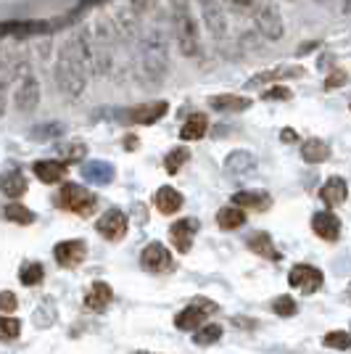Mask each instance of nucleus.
Segmentation results:
<instances>
[{
	"instance_id": "obj_31",
	"label": "nucleus",
	"mask_w": 351,
	"mask_h": 354,
	"mask_svg": "<svg viewBox=\"0 0 351 354\" xmlns=\"http://www.w3.org/2000/svg\"><path fill=\"white\" fill-rule=\"evenodd\" d=\"M217 225L222 230H238L246 225V212L238 207H225L217 212Z\"/></svg>"
},
{
	"instance_id": "obj_39",
	"label": "nucleus",
	"mask_w": 351,
	"mask_h": 354,
	"mask_svg": "<svg viewBox=\"0 0 351 354\" xmlns=\"http://www.w3.org/2000/svg\"><path fill=\"white\" fill-rule=\"evenodd\" d=\"M259 0H225V6L233 11V14H254Z\"/></svg>"
},
{
	"instance_id": "obj_44",
	"label": "nucleus",
	"mask_w": 351,
	"mask_h": 354,
	"mask_svg": "<svg viewBox=\"0 0 351 354\" xmlns=\"http://www.w3.org/2000/svg\"><path fill=\"white\" fill-rule=\"evenodd\" d=\"M45 130H35L32 138H53V135L61 133V124H43Z\"/></svg>"
},
{
	"instance_id": "obj_26",
	"label": "nucleus",
	"mask_w": 351,
	"mask_h": 354,
	"mask_svg": "<svg viewBox=\"0 0 351 354\" xmlns=\"http://www.w3.org/2000/svg\"><path fill=\"white\" fill-rule=\"evenodd\" d=\"M209 106L217 109V111H246L251 106V98L235 95V93H222V95H211Z\"/></svg>"
},
{
	"instance_id": "obj_19",
	"label": "nucleus",
	"mask_w": 351,
	"mask_h": 354,
	"mask_svg": "<svg viewBox=\"0 0 351 354\" xmlns=\"http://www.w3.org/2000/svg\"><path fill=\"white\" fill-rule=\"evenodd\" d=\"M233 204L238 209H249V212H267L269 204H272V198H269V193L267 191H238L233 196Z\"/></svg>"
},
{
	"instance_id": "obj_21",
	"label": "nucleus",
	"mask_w": 351,
	"mask_h": 354,
	"mask_svg": "<svg viewBox=\"0 0 351 354\" xmlns=\"http://www.w3.org/2000/svg\"><path fill=\"white\" fill-rule=\"evenodd\" d=\"M35 175L40 177L43 183H59V180H64L66 177V172H69V164L61 162V159H43V162H35Z\"/></svg>"
},
{
	"instance_id": "obj_7",
	"label": "nucleus",
	"mask_w": 351,
	"mask_h": 354,
	"mask_svg": "<svg viewBox=\"0 0 351 354\" xmlns=\"http://www.w3.org/2000/svg\"><path fill=\"white\" fill-rule=\"evenodd\" d=\"M14 104L21 114H30L40 104V82L32 72H21L19 85L14 90Z\"/></svg>"
},
{
	"instance_id": "obj_47",
	"label": "nucleus",
	"mask_w": 351,
	"mask_h": 354,
	"mask_svg": "<svg viewBox=\"0 0 351 354\" xmlns=\"http://www.w3.org/2000/svg\"><path fill=\"white\" fill-rule=\"evenodd\" d=\"M343 11H346V14H351V0H343Z\"/></svg>"
},
{
	"instance_id": "obj_38",
	"label": "nucleus",
	"mask_w": 351,
	"mask_h": 354,
	"mask_svg": "<svg viewBox=\"0 0 351 354\" xmlns=\"http://www.w3.org/2000/svg\"><path fill=\"white\" fill-rule=\"evenodd\" d=\"M272 312L280 315V317H291V315L298 312V304L293 301L291 296H278V299L272 301Z\"/></svg>"
},
{
	"instance_id": "obj_49",
	"label": "nucleus",
	"mask_w": 351,
	"mask_h": 354,
	"mask_svg": "<svg viewBox=\"0 0 351 354\" xmlns=\"http://www.w3.org/2000/svg\"><path fill=\"white\" fill-rule=\"evenodd\" d=\"M140 354H148V352H140Z\"/></svg>"
},
{
	"instance_id": "obj_13",
	"label": "nucleus",
	"mask_w": 351,
	"mask_h": 354,
	"mask_svg": "<svg viewBox=\"0 0 351 354\" xmlns=\"http://www.w3.org/2000/svg\"><path fill=\"white\" fill-rule=\"evenodd\" d=\"M196 233H198V220H193V217H182V220H177L169 227V238H172V243H175V249L180 254H188L191 251Z\"/></svg>"
},
{
	"instance_id": "obj_33",
	"label": "nucleus",
	"mask_w": 351,
	"mask_h": 354,
	"mask_svg": "<svg viewBox=\"0 0 351 354\" xmlns=\"http://www.w3.org/2000/svg\"><path fill=\"white\" fill-rule=\"evenodd\" d=\"M191 159V151L188 148H175V151H169L167 153V159H164V169L169 172V175H177L180 169H182V164Z\"/></svg>"
},
{
	"instance_id": "obj_27",
	"label": "nucleus",
	"mask_w": 351,
	"mask_h": 354,
	"mask_svg": "<svg viewBox=\"0 0 351 354\" xmlns=\"http://www.w3.org/2000/svg\"><path fill=\"white\" fill-rule=\"evenodd\" d=\"M225 169L230 175H246L251 169H256V159L251 153H246V151H235V153H230L225 159Z\"/></svg>"
},
{
	"instance_id": "obj_9",
	"label": "nucleus",
	"mask_w": 351,
	"mask_h": 354,
	"mask_svg": "<svg viewBox=\"0 0 351 354\" xmlns=\"http://www.w3.org/2000/svg\"><path fill=\"white\" fill-rule=\"evenodd\" d=\"M201 21L214 40L227 37V19H225V6L220 0H201Z\"/></svg>"
},
{
	"instance_id": "obj_10",
	"label": "nucleus",
	"mask_w": 351,
	"mask_h": 354,
	"mask_svg": "<svg viewBox=\"0 0 351 354\" xmlns=\"http://www.w3.org/2000/svg\"><path fill=\"white\" fill-rule=\"evenodd\" d=\"M140 265L148 272H167V270H172V254H169V249L164 243L153 241L140 254Z\"/></svg>"
},
{
	"instance_id": "obj_23",
	"label": "nucleus",
	"mask_w": 351,
	"mask_h": 354,
	"mask_svg": "<svg viewBox=\"0 0 351 354\" xmlns=\"http://www.w3.org/2000/svg\"><path fill=\"white\" fill-rule=\"evenodd\" d=\"M82 177L93 185H108L114 180V167L108 162H88L82 167Z\"/></svg>"
},
{
	"instance_id": "obj_25",
	"label": "nucleus",
	"mask_w": 351,
	"mask_h": 354,
	"mask_svg": "<svg viewBox=\"0 0 351 354\" xmlns=\"http://www.w3.org/2000/svg\"><path fill=\"white\" fill-rule=\"evenodd\" d=\"M304 69H298V66H280V69H269V72H262V74H254L249 80V88H262V85H272L275 80H288V77H301Z\"/></svg>"
},
{
	"instance_id": "obj_8",
	"label": "nucleus",
	"mask_w": 351,
	"mask_h": 354,
	"mask_svg": "<svg viewBox=\"0 0 351 354\" xmlns=\"http://www.w3.org/2000/svg\"><path fill=\"white\" fill-rule=\"evenodd\" d=\"M211 312H217V304H214V301H209V299H196L191 307H185V310L177 315L175 325L180 330H198V328L204 325L206 315H211Z\"/></svg>"
},
{
	"instance_id": "obj_45",
	"label": "nucleus",
	"mask_w": 351,
	"mask_h": 354,
	"mask_svg": "<svg viewBox=\"0 0 351 354\" xmlns=\"http://www.w3.org/2000/svg\"><path fill=\"white\" fill-rule=\"evenodd\" d=\"M280 140H283V143H296L298 135L293 133V130H283V133H280Z\"/></svg>"
},
{
	"instance_id": "obj_12",
	"label": "nucleus",
	"mask_w": 351,
	"mask_h": 354,
	"mask_svg": "<svg viewBox=\"0 0 351 354\" xmlns=\"http://www.w3.org/2000/svg\"><path fill=\"white\" fill-rule=\"evenodd\" d=\"M53 257L61 267H79L88 257V246L85 241H61L53 249Z\"/></svg>"
},
{
	"instance_id": "obj_11",
	"label": "nucleus",
	"mask_w": 351,
	"mask_h": 354,
	"mask_svg": "<svg viewBox=\"0 0 351 354\" xmlns=\"http://www.w3.org/2000/svg\"><path fill=\"white\" fill-rule=\"evenodd\" d=\"M291 286L293 288H298V291H304V294H314V291H320L322 288V272L317 267L312 265H296L291 270Z\"/></svg>"
},
{
	"instance_id": "obj_30",
	"label": "nucleus",
	"mask_w": 351,
	"mask_h": 354,
	"mask_svg": "<svg viewBox=\"0 0 351 354\" xmlns=\"http://www.w3.org/2000/svg\"><path fill=\"white\" fill-rule=\"evenodd\" d=\"M206 130H209V119L204 117V114H191L188 117V122L182 124V130H180V138L182 140H201L206 135Z\"/></svg>"
},
{
	"instance_id": "obj_40",
	"label": "nucleus",
	"mask_w": 351,
	"mask_h": 354,
	"mask_svg": "<svg viewBox=\"0 0 351 354\" xmlns=\"http://www.w3.org/2000/svg\"><path fill=\"white\" fill-rule=\"evenodd\" d=\"M61 153H64V159L61 162H77V159H82L85 156V146L82 143H72V146H64L61 148Z\"/></svg>"
},
{
	"instance_id": "obj_1",
	"label": "nucleus",
	"mask_w": 351,
	"mask_h": 354,
	"mask_svg": "<svg viewBox=\"0 0 351 354\" xmlns=\"http://www.w3.org/2000/svg\"><path fill=\"white\" fill-rule=\"evenodd\" d=\"M93 72V61L82 37H69L66 43L61 45L59 59H56V85L66 98H79L85 93L88 85V77Z\"/></svg>"
},
{
	"instance_id": "obj_41",
	"label": "nucleus",
	"mask_w": 351,
	"mask_h": 354,
	"mask_svg": "<svg viewBox=\"0 0 351 354\" xmlns=\"http://www.w3.org/2000/svg\"><path fill=\"white\" fill-rule=\"evenodd\" d=\"M346 80H349V74L343 72V69H333V72L328 74V82H325V88H341V85H346Z\"/></svg>"
},
{
	"instance_id": "obj_28",
	"label": "nucleus",
	"mask_w": 351,
	"mask_h": 354,
	"mask_svg": "<svg viewBox=\"0 0 351 354\" xmlns=\"http://www.w3.org/2000/svg\"><path fill=\"white\" fill-rule=\"evenodd\" d=\"M301 156H304V162H309V164H322L330 159V146H328L325 140H320V138H312V140H307L304 148H301Z\"/></svg>"
},
{
	"instance_id": "obj_2",
	"label": "nucleus",
	"mask_w": 351,
	"mask_h": 354,
	"mask_svg": "<svg viewBox=\"0 0 351 354\" xmlns=\"http://www.w3.org/2000/svg\"><path fill=\"white\" fill-rule=\"evenodd\" d=\"M79 37H82V43L88 48L90 61H93V72L108 77V74L114 72V66H117V24H111V19L101 14L95 16V21H93V37H90V32H82Z\"/></svg>"
},
{
	"instance_id": "obj_18",
	"label": "nucleus",
	"mask_w": 351,
	"mask_h": 354,
	"mask_svg": "<svg viewBox=\"0 0 351 354\" xmlns=\"http://www.w3.org/2000/svg\"><path fill=\"white\" fill-rule=\"evenodd\" d=\"M346 196H349V185H346V180H343V177H330V180L320 188L322 204H325V207H330V209L341 207V204L346 201Z\"/></svg>"
},
{
	"instance_id": "obj_24",
	"label": "nucleus",
	"mask_w": 351,
	"mask_h": 354,
	"mask_svg": "<svg viewBox=\"0 0 351 354\" xmlns=\"http://www.w3.org/2000/svg\"><path fill=\"white\" fill-rule=\"evenodd\" d=\"M30 191V185H27V177L21 175V172H6V175H0V193H6L8 198H21L24 193Z\"/></svg>"
},
{
	"instance_id": "obj_16",
	"label": "nucleus",
	"mask_w": 351,
	"mask_h": 354,
	"mask_svg": "<svg viewBox=\"0 0 351 354\" xmlns=\"http://www.w3.org/2000/svg\"><path fill=\"white\" fill-rule=\"evenodd\" d=\"M167 109H169L167 101H151V104L130 109V111H127V119H130L132 124H153V122H159V119L167 114Z\"/></svg>"
},
{
	"instance_id": "obj_15",
	"label": "nucleus",
	"mask_w": 351,
	"mask_h": 354,
	"mask_svg": "<svg viewBox=\"0 0 351 354\" xmlns=\"http://www.w3.org/2000/svg\"><path fill=\"white\" fill-rule=\"evenodd\" d=\"M312 230H314L322 241L336 243L338 238H341V220H338L333 212H317V214L312 217Z\"/></svg>"
},
{
	"instance_id": "obj_3",
	"label": "nucleus",
	"mask_w": 351,
	"mask_h": 354,
	"mask_svg": "<svg viewBox=\"0 0 351 354\" xmlns=\"http://www.w3.org/2000/svg\"><path fill=\"white\" fill-rule=\"evenodd\" d=\"M140 72L151 85H161L169 74V50L164 43V32L156 27L140 37Z\"/></svg>"
},
{
	"instance_id": "obj_46",
	"label": "nucleus",
	"mask_w": 351,
	"mask_h": 354,
	"mask_svg": "<svg viewBox=\"0 0 351 354\" xmlns=\"http://www.w3.org/2000/svg\"><path fill=\"white\" fill-rule=\"evenodd\" d=\"M124 146H127V151H135V146H137V138H135V135H127V138H124Z\"/></svg>"
},
{
	"instance_id": "obj_17",
	"label": "nucleus",
	"mask_w": 351,
	"mask_h": 354,
	"mask_svg": "<svg viewBox=\"0 0 351 354\" xmlns=\"http://www.w3.org/2000/svg\"><path fill=\"white\" fill-rule=\"evenodd\" d=\"M14 74H16L14 56L0 48V117H3L6 109H8V85L14 82Z\"/></svg>"
},
{
	"instance_id": "obj_34",
	"label": "nucleus",
	"mask_w": 351,
	"mask_h": 354,
	"mask_svg": "<svg viewBox=\"0 0 351 354\" xmlns=\"http://www.w3.org/2000/svg\"><path fill=\"white\" fill-rule=\"evenodd\" d=\"M222 339V325L211 323V325H201L198 330H196V336L193 341L198 344V346H209V344H214V341Z\"/></svg>"
},
{
	"instance_id": "obj_36",
	"label": "nucleus",
	"mask_w": 351,
	"mask_h": 354,
	"mask_svg": "<svg viewBox=\"0 0 351 354\" xmlns=\"http://www.w3.org/2000/svg\"><path fill=\"white\" fill-rule=\"evenodd\" d=\"M19 333H21V323L16 317L0 315V341H14L19 339Z\"/></svg>"
},
{
	"instance_id": "obj_5",
	"label": "nucleus",
	"mask_w": 351,
	"mask_h": 354,
	"mask_svg": "<svg viewBox=\"0 0 351 354\" xmlns=\"http://www.w3.org/2000/svg\"><path fill=\"white\" fill-rule=\"evenodd\" d=\"M56 207L66 209L72 214H79V217H90L95 212V207H98V196L93 191H88L85 185L64 183L59 196H56Z\"/></svg>"
},
{
	"instance_id": "obj_48",
	"label": "nucleus",
	"mask_w": 351,
	"mask_h": 354,
	"mask_svg": "<svg viewBox=\"0 0 351 354\" xmlns=\"http://www.w3.org/2000/svg\"><path fill=\"white\" fill-rule=\"evenodd\" d=\"M317 3H322V6H330V3H333V0H317Z\"/></svg>"
},
{
	"instance_id": "obj_20",
	"label": "nucleus",
	"mask_w": 351,
	"mask_h": 354,
	"mask_svg": "<svg viewBox=\"0 0 351 354\" xmlns=\"http://www.w3.org/2000/svg\"><path fill=\"white\" fill-rule=\"evenodd\" d=\"M111 301H114V291H111L108 283H103V281L93 283L90 291L85 294V307H88L90 312H103Z\"/></svg>"
},
{
	"instance_id": "obj_4",
	"label": "nucleus",
	"mask_w": 351,
	"mask_h": 354,
	"mask_svg": "<svg viewBox=\"0 0 351 354\" xmlns=\"http://www.w3.org/2000/svg\"><path fill=\"white\" fill-rule=\"evenodd\" d=\"M172 19H175L177 45H180L182 56L196 59V56L201 53V24H198V19L193 16L191 3H188V0H175V6H172Z\"/></svg>"
},
{
	"instance_id": "obj_22",
	"label": "nucleus",
	"mask_w": 351,
	"mask_h": 354,
	"mask_svg": "<svg viewBox=\"0 0 351 354\" xmlns=\"http://www.w3.org/2000/svg\"><path fill=\"white\" fill-rule=\"evenodd\" d=\"M153 204H156V209H159L161 214H175L182 207V196L172 185H161L159 191H156V196H153Z\"/></svg>"
},
{
	"instance_id": "obj_14",
	"label": "nucleus",
	"mask_w": 351,
	"mask_h": 354,
	"mask_svg": "<svg viewBox=\"0 0 351 354\" xmlns=\"http://www.w3.org/2000/svg\"><path fill=\"white\" fill-rule=\"evenodd\" d=\"M95 227H98V233L106 241H122L124 233H127V217L119 209H111V212H106L101 220H98Z\"/></svg>"
},
{
	"instance_id": "obj_6",
	"label": "nucleus",
	"mask_w": 351,
	"mask_h": 354,
	"mask_svg": "<svg viewBox=\"0 0 351 354\" xmlns=\"http://www.w3.org/2000/svg\"><path fill=\"white\" fill-rule=\"evenodd\" d=\"M254 21H256V30L262 32V37L269 43H278L283 32H285L283 14H280L275 0H259L256 8H254Z\"/></svg>"
},
{
	"instance_id": "obj_42",
	"label": "nucleus",
	"mask_w": 351,
	"mask_h": 354,
	"mask_svg": "<svg viewBox=\"0 0 351 354\" xmlns=\"http://www.w3.org/2000/svg\"><path fill=\"white\" fill-rule=\"evenodd\" d=\"M288 98H291V90L285 88V85L272 88V90H264V101H288Z\"/></svg>"
},
{
	"instance_id": "obj_32",
	"label": "nucleus",
	"mask_w": 351,
	"mask_h": 354,
	"mask_svg": "<svg viewBox=\"0 0 351 354\" xmlns=\"http://www.w3.org/2000/svg\"><path fill=\"white\" fill-rule=\"evenodd\" d=\"M45 278V270L40 262H24L21 270H19V281L24 286H40Z\"/></svg>"
},
{
	"instance_id": "obj_29",
	"label": "nucleus",
	"mask_w": 351,
	"mask_h": 354,
	"mask_svg": "<svg viewBox=\"0 0 351 354\" xmlns=\"http://www.w3.org/2000/svg\"><path fill=\"white\" fill-rule=\"evenodd\" d=\"M249 249L254 254H259L264 259H272V262H278L280 259V251L275 249V243H272V238L267 236V233H254L249 238Z\"/></svg>"
},
{
	"instance_id": "obj_37",
	"label": "nucleus",
	"mask_w": 351,
	"mask_h": 354,
	"mask_svg": "<svg viewBox=\"0 0 351 354\" xmlns=\"http://www.w3.org/2000/svg\"><path fill=\"white\" fill-rule=\"evenodd\" d=\"M325 346L328 349H351V333H346V330H330L325 336Z\"/></svg>"
},
{
	"instance_id": "obj_35",
	"label": "nucleus",
	"mask_w": 351,
	"mask_h": 354,
	"mask_svg": "<svg viewBox=\"0 0 351 354\" xmlns=\"http://www.w3.org/2000/svg\"><path fill=\"white\" fill-rule=\"evenodd\" d=\"M3 214H6V220L16 222V225H30V222H35V214L27 207H21V204H8V207L3 209Z\"/></svg>"
},
{
	"instance_id": "obj_43",
	"label": "nucleus",
	"mask_w": 351,
	"mask_h": 354,
	"mask_svg": "<svg viewBox=\"0 0 351 354\" xmlns=\"http://www.w3.org/2000/svg\"><path fill=\"white\" fill-rule=\"evenodd\" d=\"M16 307H19V301H16V296L11 294V291H3L0 294V312H16Z\"/></svg>"
}]
</instances>
